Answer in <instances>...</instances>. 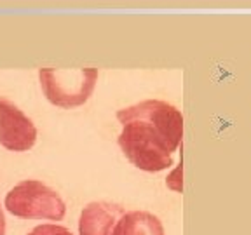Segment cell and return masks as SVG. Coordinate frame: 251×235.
<instances>
[{"mask_svg":"<svg viewBox=\"0 0 251 235\" xmlns=\"http://www.w3.org/2000/svg\"><path fill=\"white\" fill-rule=\"evenodd\" d=\"M122 125L117 141L126 159L147 172L173 165V153L181 145L183 117L175 105L145 99L117 112Z\"/></svg>","mask_w":251,"mask_h":235,"instance_id":"1","label":"cell"},{"mask_svg":"<svg viewBox=\"0 0 251 235\" xmlns=\"http://www.w3.org/2000/svg\"><path fill=\"white\" fill-rule=\"evenodd\" d=\"M5 209L23 219L61 221L67 206L56 190L37 180H25L5 195Z\"/></svg>","mask_w":251,"mask_h":235,"instance_id":"2","label":"cell"},{"mask_svg":"<svg viewBox=\"0 0 251 235\" xmlns=\"http://www.w3.org/2000/svg\"><path fill=\"white\" fill-rule=\"evenodd\" d=\"M40 87L46 98L59 108L80 106L91 98L98 80V70L75 68V70H40Z\"/></svg>","mask_w":251,"mask_h":235,"instance_id":"3","label":"cell"},{"mask_svg":"<svg viewBox=\"0 0 251 235\" xmlns=\"http://www.w3.org/2000/svg\"><path fill=\"white\" fill-rule=\"evenodd\" d=\"M37 141V127L7 98H0V145L11 152H28Z\"/></svg>","mask_w":251,"mask_h":235,"instance_id":"4","label":"cell"},{"mask_svg":"<svg viewBox=\"0 0 251 235\" xmlns=\"http://www.w3.org/2000/svg\"><path fill=\"white\" fill-rule=\"evenodd\" d=\"M126 209L114 202H89L80 212L78 235H112L114 227Z\"/></svg>","mask_w":251,"mask_h":235,"instance_id":"5","label":"cell"},{"mask_svg":"<svg viewBox=\"0 0 251 235\" xmlns=\"http://www.w3.org/2000/svg\"><path fill=\"white\" fill-rule=\"evenodd\" d=\"M112 235H164V227L149 211H127L117 221Z\"/></svg>","mask_w":251,"mask_h":235,"instance_id":"6","label":"cell"},{"mask_svg":"<svg viewBox=\"0 0 251 235\" xmlns=\"http://www.w3.org/2000/svg\"><path fill=\"white\" fill-rule=\"evenodd\" d=\"M28 235H74V234H72L68 228L61 227V225L47 223V225H39V227H35Z\"/></svg>","mask_w":251,"mask_h":235,"instance_id":"7","label":"cell"},{"mask_svg":"<svg viewBox=\"0 0 251 235\" xmlns=\"http://www.w3.org/2000/svg\"><path fill=\"white\" fill-rule=\"evenodd\" d=\"M0 235H5V218L2 208H0Z\"/></svg>","mask_w":251,"mask_h":235,"instance_id":"8","label":"cell"}]
</instances>
